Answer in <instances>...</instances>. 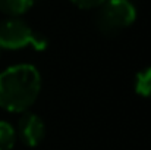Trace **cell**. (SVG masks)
<instances>
[{"mask_svg":"<svg viewBox=\"0 0 151 150\" xmlns=\"http://www.w3.org/2000/svg\"><path fill=\"white\" fill-rule=\"evenodd\" d=\"M40 90L41 77L32 65H15L0 72V107L9 112H27Z\"/></svg>","mask_w":151,"mask_h":150,"instance_id":"6da1fadb","label":"cell"},{"mask_svg":"<svg viewBox=\"0 0 151 150\" xmlns=\"http://www.w3.org/2000/svg\"><path fill=\"white\" fill-rule=\"evenodd\" d=\"M32 46L35 50L43 51L47 47V38L34 31L25 21L19 18H9L0 22V47L16 50Z\"/></svg>","mask_w":151,"mask_h":150,"instance_id":"7a4b0ae2","label":"cell"},{"mask_svg":"<svg viewBox=\"0 0 151 150\" xmlns=\"http://www.w3.org/2000/svg\"><path fill=\"white\" fill-rule=\"evenodd\" d=\"M137 19V7L131 0H106L97 13V27L104 34H116Z\"/></svg>","mask_w":151,"mask_h":150,"instance_id":"3957f363","label":"cell"},{"mask_svg":"<svg viewBox=\"0 0 151 150\" xmlns=\"http://www.w3.org/2000/svg\"><path fill=\"white\" fill-rule=\"evenodd\" d=\"M44 133H46V127L43 119L35 113L24 112V115L18 122V134L22 143L29 147H35L43 141Z\"/></svg>","mask_w":151,"mask_h":150,"instance_id":"277c9868","label":"cell"},{"mask_svg":"<svg viewBox=\"0 0 151 150\" xmlns=\"http://www.w3.org/2000/svg\"><path fill=\"white\" fill-rule=\"evenodd\" d=\"M32 4L34 0H0V10L7 15L18 16L31 9Z\"/></svg>","mask_w":151,"mask_h":150,"instance_id":"5b68a950","label":"cell"},{"mask_svg":"<svg viewBox=\"0 0 151 150\" xmlns=\"http://www.w3.org/2000/svg\"><path fill=\"white\" fill-rule=\"evenodd\" d=\"M135 91L142 97H151V66L142 69L135 77Z\"/></svg>","mask_w":151,"mask_h":150,"instance_id":"8992f818","label":"cell"},{"mask_svg":"<svg viewBox=\"0 0 151 150\" xmlns=\"http://www.w3.org/2000/svg\"><path fill=\"white\" fill-rule=\"evenodd\" d=\"M16 141V131L15 128L6 122L0 121V150H10Z\"/></svg>","mask_w":151,"mask_h":150,"instance_id":"52a82bcc","label":"cell"},{"mask_svg":"<svg viewBox=\"0 0 151 150\" xmlns=\"http://www.w3.org/2000/svg\"><path fill=\"white\" fill-rule=\"evenodd\" d=\"M70 1L81 9H96L100 7L106 0H70Z\"/></svg>","mask_w":151,"mask_h":150,"instance_id":"ba28073f","label":"cell"},{"mask_svg":"<svg viewBox=\"0 0 151 150\" xmlns=\"http://www.w3.org/2000/svg\"><path fill=\"white\" fill-rule=\"evenodd\" d=\"M0 53H1V47H0Z\"/></svg>","mask_w":151,"mask_h":150,"instance_id":"9c48e42d","label":"cell"}]
</instances>
